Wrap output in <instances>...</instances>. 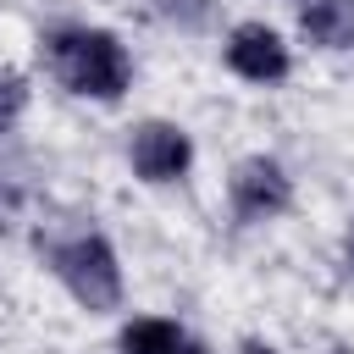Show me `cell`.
<instances>
[{
  "mask_svg": "<svg viewBox=\"0 0 354 354\" xmlns=\"http://www.w3.org/2000/svg\"><path fill=\"white\" fill-rule=\"evenodd\" d=\"M50 61H55V77L72 88V94H94V100H116L127 88V55L111 33L100 28H72V33H55L50 39Z\"/></svg>",
  "mask_w": 354,
  "mask_h": 354,
  "instance_id": "1",
  "label": "cell"
},
{
  "mask_svg": "<svg viewBox=\"0 0 354 354\" xmlns=\"http://www.w3.org/2000/svg\"><path fill=\"white\" fill-rule=\"evenodd\" d=\"M44 249V260L55 266V277L72 288V299L83 304V310H116V299H122V271H116V254H111V243L100 238V232H77V238H66V243H39Z\"/></svg>",
  "mask_w": 354,
  "mask_h": 354,
  "instance_id": "2",
  "label": "cell"
},
{
  "mask_svg": "<svg viewBox=\"0 0 354 354\" xmlns=\"http://www.w3.org/2000/svg\"><path fill=\"white\" fill-rule=\"evenodd\" d=\"M188 133H177L171 122H144L138 133H133V166H138V177H149V183H171V177H183L188 171Z\"/></svg>",
  "mask_w": 354,
  "mask_h": 354,
  "instance_id": "4",
  "label": "cell"
},
{
  "mask_svg": "<svg viewBox=\"0 0 354 354\" xmlns=\"http://www.w3.org/2000/svg\"><path fill=\"white\" fill-rule=\"evenodd\" d=\"M288 177H282V166L277 160H243L238 171H232V210L243 216V221H260V216H277V210H288Z\"/></svg>",
  "mask_w": 354,
  "mask_h": 354,
  "instance_id": "5",
  "label": "cell"
},
{
  "mask_svg": "<svg viewBox=\"0 0 354 354\" xmlns=\"http://www.w3.org/2000/svg\"><path fill=\"white\" fill-rule=\"evenodd\" d=\"M348 249H354V232H348Z\"/></svg>",
  "mask_w": 354,
  "mask_h": 354,
  "instance_id": "10",
  "label": "cell"
},
{
  "mask_svg": "<svg viewBox=\"0 0 354 354\" xmlns=\"http://www.w3.org/2000/svg\"><path fill=\"white\" fill-rule=\"evenodd\" d=\"M243 354H277V348H266V343H249V348H243Z\"/></svg>",
  "mask_w": 354,
  "mask_h": 354,
  "instance_id": "9",
  "label": "cell"
},
{
  "mask_svg": "<svg viewBox=\"0 0 354 354\" xmlns=\"http://www.w3.org/2000/svg\"><path fill=\"white\" fill-rule=\"evenodd\" d=\"M122 354H205V348L183 337L171 321H133L122 332Z\"/></svg>",
  "mask_w": 354,
  "mask_h": 354,
  "instance_id": "7",
  "label": "cell"
},
{
  "mask_svg": "<svg viewBox=\"0 0 354 354\" xmlns=\"http://www.w3.org/2000/svg\"><path fill=\"white\" fill-rule=\"evenodd\" d=\"M227 66L249 83H277V77H288V44L266 22H243L227 39Z\"/></svg>",
  "mask_w": 354,
  "mask_h": 354,
  "instance_id": "3",
  "label": "cell"
},
{
  "mask_svg": "<svg viewBox=\"0 0 354 354\" xmlns=\"http://www.w3.org/2000/svg\"><path fill=\"white\" fill-rule=\"evenodd\" d=\"M299 28H304V39L326 44V50H348L354 44V0H299Z\"/></svg>",
  "mask_w": 354,
  "mask_h": 354,
  "instance_id": "6",
  "label": "cell"
},
{
  "mask_svg": "<svg viewBox=\"0 0 354 354\" xmlns=\"http://www.w3.org/2000/svg\"><path fill=\"white\" fill-rule=\"evenodd\" d=\"M22 100H28V83L22 77H0V127L22 111Z\"/></svg>",
  "mask_w": 354,
  "mask_h": 354,
  "instance_id": "8",
  "label": "cell"
}]
</instances>
